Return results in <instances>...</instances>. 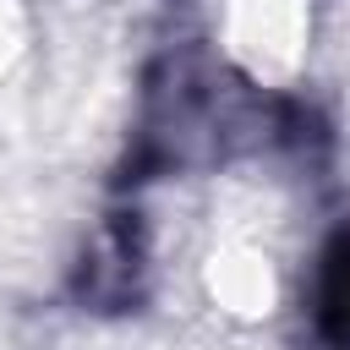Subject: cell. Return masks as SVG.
Listing matches in <instances>:
<instances>
[{
  "mask_svg": "<svg viewBox=\"0 0 350 350\" xmlns=\"http://www.w3.org/2000/svg\"><path fill=\"white\" fill-rule=\"evenodd\" d=\"M137 273H142V241H137V224L131 219H115L98 230V241L88 246L82 257V301L104 306V312H120L137 301Z\"/></svg>",
  "mask_w": 350,
  "mask_h": 350,
  "instance_id": "obj_1",
  "label": "cell"
},
{
  "mask_svg": "<svg viewBox=\"0 0 350 350\" xmlns=\"http://www.w3.org/2000/svg\"><path fill=\"white\" fill-rule=\"evenodd\" d=\"M317 328L323 339L350 350V235L334 241V252L323 257V284H317Z\"/></svg>",
  "mask_w": 350,
  "mask_h": 350,
  "instance_id": "obj_2",
  "label": "cell"
}]
</instances>
